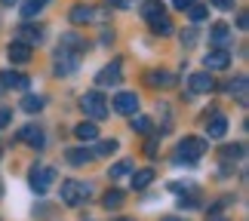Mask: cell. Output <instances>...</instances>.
Listing matches in <instances>:
<instances>
[{"label":"cell","mask_w":249,"mask_h":221,"mask_svg":"<svg viewBox=\"0 0 249 221\" xmlns=\"http://www.w3.org/2000/svg\"><path fill=\"white\" fill-rule=\"evenodd\" d=\"M80 111L89 120H105V117H108V102H105L102 92H86L80 99Z\"/></svg>","instance_id":"obj_1"},{"label":"cell","mask_w":249,"mask_h":221,"mask_svg":"<svg viewBox=\"0 0 249 221\" xmlns=\"http://www.w3.org/2000/svg\"><path fill=\"white\" fill-rule=\"evenodd\" d=\"M55 178H59V172H55L53 166H34V169H31V175H28V181H31V190H34V194H46V190L55 185Z\"/></svg>","instance_id":"obj_2"},{"label":"cell","mask_w":249,"mask_h":221,"mask_svg":"<svg viewBox=\"0 0 249 221\" xmlns=\"http://www.w3.org/2000/svg\"><path fill=\"white\" fill-rule=\"evenodd\" d=\"M206 138H197V136H185L178 141V157L185 160V163H197L200 157L206 153Z\"/></svg>","instance_id":"obj_3"},{"label":"cell","mask_w":249,"mask_h":221,"mask_svg":"<svg viewBox=\"0 0 249 221\" xmlns=\"http://www.w3.org/2000/svg\"><path fill=\"white\" fill-rule=\"evenodd\" d=\"M89 197H92L89 185H80V181H74V178L62 181V203L77 206V203H83V200H89Z\"/></svg>","instance_id":"obj_4"},{"label":"cell","mask_w":249,"mask_h":221,"mask_svg":"<svg viewBox=\"0 0 249 221\" xmlns=\"http://www.w3.org/2000/svg\"><path fill=\"white\" fill-rule=\"evenodd\" d=\"M77 62H80L77 52H71V50H65V46H59V52H55V74H59V77L74 74V71H77Z\"/></svg>","instance_id":"obj_5"},{"label":"cell","mask_w":249,"mask_h":221,"mask_svg":"<svg viewBox=\"0 0 249 221\" xmlns=\"http://www.w3.org/2000/svg\"><path fill=\"white\" fill-rule=\"evenodd\" d=\"M188 89L194 92V95H206V92H213V89H215V80H213V74H209V71L191 74V80H188Z\"/></svg>","instance_id":"obj_6"},{"label":"cell","mask_w":249,"mask_h":221,"mask_svg":"<svg viewBox=\"0 0 249 221\" xmlns=\"http://www.w3.org/2000/svg\"><path fill=\"white\" fill-rule=\"evenodd\" d=\"M0 86H3V89H28V86H31V77L18 74V71H0Z\"/></svg>","instance_id":"obj_7"},{"label":"cell","mask_w":249,"mask_h":221,"mask_svg":"<svg viewBox=\"0 0 249 221\" xmlns=\"http://www.w3.org/2000/svg\"><path fill=\"white\" fill-rule=\"evenodd\" d=\"M114 111H117V114H136L139 111L136 92H117V95H114Z\"/></svg>","instance_id":"obj_8"},{"label":"cell","mask_w":249,"mask_h":221,"mask_svg":"<svg viewBox=\"0 0 249 221\" xmlns=\"http://www.w3.org/2000/svg\"><path fill=\"white\" fill-rule=\"evenodd\" d=\"M206 71H225L228 65H231V52L228 50H213V52H206Z\"/></svg>","instance_id":"obj_9"},{"label":"cell","mask_w":249,"mask_h":221,"mask_svg":"<svg viewBox=\"0 0 249 221\" xmlns=\"http://www.w3.org/2000/svg\"><path fill=\"white\" fill-rule=\"evenodd\" d=\"M40 37H43V31H40V28H34V25H22L16 31V40L25 43V46H37V43H40Z\"/></svg>","instance_id":"obj_10"},{"label":"cell","mask_w":249,"mask_h":221,"mask_svg":"<svg viewBox=\"0 0 249 221\" xmlns=\"http://www.w3.org/2000/svg\"><path fill=\"white\" fill-rule=\"evenodd\" d=\"M6 55H9V62H13V65H25L28 59H31V46H25V43L13 40V43L6 46Z\"/></svg>","instance_id":"obj_11"},{"label":"cell","mask_w":249,"mask_h":221,"mask_svg":"<svg viewBox=\"0 0 249 221\" xmlns=\"http://www.w3.org/2000/svg\"><path fill=\"white\" fill-rule=\"evenodd\" d=\"M18 138H22L25 145H31V148H43V145H46V138H43V129H40V126H25L22 132H18Z\"/></svg>","instance_id":"obj_12"},{"label":"cell","mask_w":249,"mask_h":221,"mask_svg":"<svg viewBox=\"0 0 249 221\" xmlns=\"http://www.w3.org/2000/svg\"><path fill=\"white\" fill-rule=\"evenodd\" d=\"M68 16H71V22H74V25H86V22H92V18H95V9H92V6H86V3H74Z\"/></svg>","instance_id":"obj_13"},{"label":"cell","mask_w":249,"mask_h":221,"mask_svg":"<svg viewBox=\"0 0 249 221\" xmlns=\"http://www.w3.org/2000/svg\"><path fill=\"white\" fill-rule=\"evenodd\" d=\"M74 136H77L83 145H86V141H95V138H99V126H95L92 120H83V123L74 126Z\"/></svg>","instance_id":"obj_14"},{"label":"cell","mask_w":249,"mask_h":221,"mask_svg":"<svg viewBox=\"0 0 249 221\" xmlns=\"http://www.w3.org/2000/svg\"><path fill=\"white\" fill-rule=\"evenodd\" d=\"M120 80V62H111L108 68H102L99 77H95V83L99 86H108V83H117Z\"/></svg>","instance_id":"obj_15"},{"label":"cell","mask_w":249,"mask_h":221,"mask_svg":"<svg viewBox=\"0 0 249 221\" xmlns=\"http://www.w3.org/2000/svg\"><path fill=\"white\" fill-rule=\"evenodd\" d=\"M206 132H209V138H225V132H228V120L222 117V114H215V117L206 123Z\"/></svg>","instance_id":"obj_16"},{"label":"cell","mask_w":249,"mask_h":221,"mask_svg":"<svg viewBox=\"0 0 249 221\" xmlns=\"http://www.w3.org/2000/svg\"><path fill=\"white\" fill-rule=\"evenodd\" d=\"M65 160H68L71 166H86V163L92 160V151H86V148H71L68 153H65Z\"/></svg>","instance_id":"obj_17"},{"label":"cell","mask_w":249,"mask_h":221,"mask_svg":"<svg viewBox=\"0 0 249 221\" xmlns=\"http://www.w3.org/2000/svg\"><path fill=\"white\" fill-rule=\"evenodd\" d=\"M142 16L148 18H157V16H166V6H163V0H145V3H142Z\"/></svg>","instance_id":"obj_18"},{"label":"cell","mask_w":249,"mask_h":221,"mask_svg":"<svg viewBox=\"0 0 249 221\" xmlns=\"http://www.w3.org/2000/svg\"><path fill=\"white\" fill-rule=\"evenodd\" d=\"M62 46H65V50H71V52H77V55L86 52V40H83V37H77V34H65L62 37Z\"/></svg>","instance_id":"obj_19"},{"label":"cell","mask_w":249,"mask_h":221,"mask_svg":"<svg viewBox=\"0 0 249 221\" xmlns=\"http://www.w3.org/2000/svg\"><path fill=\"white\" fill-rule=\"evenodd\" d=\"M151 181H154V169H139V172H132V187H136V190H145Z\"/></svg>","instance_id":"obj_20"},{"label":"cell","mask_w":249,"mask_h":221,"mask_svg":"<svg viewBox=\"0 0 249 221\" xmlns=\"http://www.w3.org/2000/svg\"><path fill=\"white\" fill-rule=\"evenodd\" d=\"M209 37H213V43L218 46V50H225V46H228V40H231V28H228V25H215Z\"/></svg>","instance_id":"obj_21"},{"label":"cell","mask_w":249,"mask_h":221,"mask_svg":"<svg viewBox=\"0 0 249 221\" xmlns=\"http://www.w3.org/2000/svg\"><path fill=\"white\" fill-rule=\"evenodd\" d=\"M43 99H40V95H25V99H22V111L25 114H40L43 111Z\"/></svg>","instance_id":"obj_22"},{"label":"cell","mask_w":249,"mask_h":221,"mask_svg":"<svg viewBox=\"0 0 249 221\" xmlns=\"http://www.w3.org/2000/svg\"><path fill=\"white\" fill-rule=\"evenodd\" d=\"M151 31L154 34H172V25H169V18L166 16H157V18H151Z\"/></svg>","instance_id":"obj_23"},{"label":"cell","mask_w":249,"mask_h":221,"mask_svg":"<svg viewBox=\"0 0 249 221\" xmlns=\"http://www.w3.org/2000/svg\"><path fill=\"white\" fill-rule=\"evenodd\" d=\"M148 83H154V86H172V83H176V77L166 74V71H154V74H148Z\"/></svg>","instance_id":"obj_24"},{"label":"cell","mask_w":249,"mask_h":221,"mask_svg":"<svg viewBox=\"0 0 249 221\" xmlns=\"http://www.w3.org/2000/svg\"><path fill=\"white\" fill-rule=\"evenodd\" d=\"M129 172H132V160H120V163H114V166H111L108 175L111 178H123V175H129Z\"/></svg>","instance_id":"obj_25"},{"label":"cell","mask_w":249,"mask_h":221,"mask_svg":"<svg viewBox=\"0 0 249 221\" xmlns=\"http://www.w3.org/2000/svg\"><path fill=\"white\" fill-rule=\"evenodd\" d=\"M102 203H105V209H120L123 206V194L120 190H108V194L102 197Z\"/></svg>","instance_id":"obj_26"},{"label":"cell","mask_w":249,"mask_h":221,"mask_svg":"<svg viewBox=\"0 0 249 221\" xmlns=\"http://www.w3.org/2000/svg\"><path fill=\"white\" fill-rule=\"evenodd\" d=\"M43 3H46V0H25V6H22V16H25V18H34V16L43 9Z\"/></svg>","instance_id":"obj_27"},{"label":"cell","mask_w":249,"mask_h":221,"mask_svg":"<svg viewBox=\"0 0 249 221\" xmlns=\"http://www.w3.org/2000/svg\"><path fill=\"white\" fill-rule=\"evenodd\" d=\"M231 92H234L237 99H240V102L246 104V77H237V80L231 83Z\"/></svg>","instance_id":"obj_28"},{"label":"cell","mask_w":249,"mask_h":221,"mask_svg":"<svg viewBox=\"0 0 249 221\" xmlns=\"http://www.w3.org/2000/svg\"><path fill=\"white\" fill-rule=\"evenodd\" d=\"M188 18H191V22H203V18H206V6L191 3V6H188Z\"/></svg>","instance_id":"obj_29"},{"label":"cell","mask_w":249,"mask_h":221,"mask_svg":"<svg viewBox=\"0 0 249 221\" xmlns=\"http://www.w3.org/2000/svg\"><path fill=\"white\" fill-rule=\"evenodd\" d=\"M132 129L136 132H151V120L142 117V114H136V117H132Z\"/></svg>","instance_id":"obj_30"},{"label":"cell","mask_w":249,"mask_h":221,"mask_svg":"<svg viewBox=\"0 0 249 221\" xmlns=\"http://www.w3.org/2000/svg\"><path fill=\"white\" fill-rule=\"evenodd\" d=\"M117 151V141H99V148H95V153H102V157H111V153Z\"/></svg>","instance_id":"obj_31"},{"label":"cell","mask_w":249,"mask_h":221,"mask_svg":"<svg viewBox=\"0 0 249 221\" xmlns=\"http://www.w3.org/2000/svg\"><path fill=\"white\" fill-rule=\"evenodd\" d=\"M181 43H185V46H194L197 43V31H185V34H181Z\"/></svg>","instance_id":"obj_32"},{"label":"cell","mask_w":249,"mask_h":221,"mask_svg":"<svg viewBox=\"0 0 249 221\" xmlns=\"http://www.w3.org/2000/svg\"><path fill=\"white\" fill-rule=\"evenodd\" d=\"M9 120H13V114H9L6 108H0V129H3V126H9Z\"/></svg>","instance_id":"obj_33"},{"label":"cell","mask_w":249,"mask_h":221,"mask_svg":"<svg viewBox=\"0 0 249 221\" xmlns=\"http://www.w3.org/2000/svg\"><path fill=\"white\" fill-rule=\"evenodd\" d=\"M237 28H240V31H246V28H249V18H246V13H240V18H237Z\"/></svg>","instance_id":"obj_34"},{"label":"cell","mask_w":249,"mask_h":221,"mask_svg":"<svg viewBox=\"0 0 249 221\" xmlns=\"http://www.w3.org/2000/svg\"><path fill=\"white\" fill-rule=\"evenodd\" d=\"M191 3H194V0H172V6H176V9H188Z\"/></svg>","instance_id":"obj_35"},{"label":"cell","mask_w":249,"mask_h":221,"mask_svg":"<svg viewBox=\"0 0 249 221\" xmlns=\"http://www.w3.org/2000/svg\"><path fill=\"white\" fill-rule=\"evenodd\" d=\"M209 3L218 6V9H228V6H231V0H209Z\"/></svg>","instance_id":"obj_36"},{"label":"cell","mask_w":249,"mask_h":221,"mask_svg":"<svg viewBox=\"0 0 249 221\" xmlns=\"http://www.w3.org/2000/svg\"><path fill=\"white\" fill-rule=\"evenodd\" d=\"M108 3H114V6H120V9H126V6H132V0H108Z\"/></svg>","instance_id":"obj_37"},{"label":"cell","mask_w":249,"mask_h":221,"mask_svg":"<svg viewBox=\"0 0 249 221\" xmlns=\"http://www.w3.org/2000/svg\"><path fill=\"white\" fill-rule=\"evenodd\" d=\"M225 157H240V148H225Z\"/></svg>","instance_id":"obj_38"},{"label":"cell","mask_w":249,"mask_h":221,"mask_svg":"<svg viewBox=\"0 0 249 221\" xmlns=\"http://www.w3.org/2000/svg\"><path fill=\"white\" fill-rule=\"evenodd\" d=\"M0 3H3V6H13V3H18V0H0Z\"/></svg>","instance_id":"obj_39"},{"label":"cell","mask_w":249,"mask_h":221,"mask_svg":"<svg viewBox=\"0 0 249 221\" xmlns=\"http://www.w3.org/2000/svg\"><path fill=\"white\" fill-rule=\"evenodd\" d=\"M120 221H129V218H120Z\"/></svg>","instance_id":"obj_40"}]
</instances>
